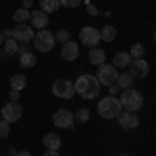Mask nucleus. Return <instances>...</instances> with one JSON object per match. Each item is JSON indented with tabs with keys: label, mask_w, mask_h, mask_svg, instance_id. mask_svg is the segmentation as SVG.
<instances>
[{
	"label": "nucleus",
	"mask_w": 156,
	"mask_h": 156,
	"mask_svg": "<svg viewBox=\"0 0 156 156\" xmlns=\"http://www.w3.org/2000/svg\"><path fill=\"white\" fill-rule=\"evenodd\" d=\"M115 37H117V27L106 25V27L100 29V40H104V42H112Z\"/></svg>",
	"instance_id": "nucleus-22"
},
{
	"label": "nucleus",
	"mask_w": 156,
	"mask_h": 156,
	"mask_svg": "<svg viewBox=\"0 0 156 156\" xmlns=\"http://www.w3.org/2000/svg\"><path fill=\"white\" fill-rule=\"evenodd\" d=\"M36 56H34V52H23V54H19V65L25 67V69H34L36 67Z\"/></svg>",
	"instance_id": "nucleus-17"
},
{
	"label": "nucleus",
	"mask_w": 156,
	"mask_h": 156,
	"mask_svg": "<svg viewBox=\"0 0 156 156\" xmlns=\"http://www.w3.org/2000/svg\"><path fill=\"white\" fill-rule=\"evenodd\" d=\"M112 62H115V67H117V69H125V67H129L131 56H129V52H117Z\"/></svg>",
	"instance_id": "nucleus-18"
},
{
	"label": "nucleus",
	"mask_w": 156,
	"mask_h": 156,
	"mask_svg": "<svg viewBox=\"0 0 156 156\" xmlns=\"http://www.w3.org/2000/svg\"><path fill=\"white\" fill-rule=\"evenodd\" d=\"M85 2H92V0H85Z\"/></svg>",
	"instance_id": "nucleus-40"
},
{
	"label": "nucleus",
	"mask_w": 156,
	"mask_h": 156,
	"mask_svg": "<svg viewBox=\"0 0 156 156\" xmlns=\"http://www.w3.org/2000/svg\"><path fill=\"white\" fill-rule=\"evenodd\" d=\"M119 156H129V154H119Z\"/></svg>",
	"instance_id": "nucleus-38"
},
{
	"label": "nucleus",
	"mask_w": 156,
	"mask_h": 156,
	"mask_svg": "<svg viewBox=\"0 0 156 156\" xmlns=\"http://www.w3.org/2000/svg\"><path fill=\"white\" fill-rule=\"evenodd\" d=\"M52 94L56 98L69 100V98L75 96V83H71L69 79H56V81L52 83Z\"/></svg>",
	"instance_id": "nucleus-7"
},
{
	"label": "nucleus",
	"mask_w": 156,
	"mask_h": 156,
	"mask_svg": "<svg viewBox=\"0 0 156 156\" xmlns=\"http://www.w3.org/2000/svg\"><path fill=\"white\" fill-rule=\"evenodd\" d=\"M75 115V123H85V121L90 119V110L87 108H79L77 112H73Z\"/></svg>",
	"instance_id": "nucleus-26"
},
{
	"label": "nucleus",
	"mask_w": 156,
	"mask_h": 156,
	"mask_svg": "<svg viewBox=\"0 0 156 156\" xmlns=\"http://www.w3.org/2000/svg\"><path fill=\"white\" fill-rule=\"evenodd\" d=\"M154 42H156V31H154Z\"/></svg>",
	"instance_id": "nucleus-39"
},
{
	"label": "nucleus",
	"mask_w": 156,
	"mask_h": 156,
	"mask_svg": "<svg viewBox=\"0 0 156 156\" xmlns=\"http://www.w3.org/2000/svg\"><path fill=\"white\" fill-rule=\"evenodd\" d=\"M15 156H31V154H29L27 150H21V152H17V154H15Z\"/></svg>",
	"instance_id": "nucleus-36"
},
{
	"label": "nucleus",
	"mask_w": 156,
	"mask_h": 156,
	"mask_svg": "<svg viewBox=\"0 0 156 156\" xmlns=\"http://www.w3.org/2000/svg\"><path fill=\"white\" fill-rule=\"evenodd\" d=\"M34 36H36V34H34V27H29V25H25V23H19L12 29V40H17V42H21V44L31 42Z\"/></svg>",
	"instance_id": "nucleus-11"
},
{
	"label": "nucleus",
	"mask_w": 156,
	"mask_h": 156,
	"mask_svg": "<svg viewBox=\"0 0 156 156\" xmlns=\"http://www.w3.org/2000/svg\"><path fill=\"white\" fill-rule=\"evenodd\" d=\"M44 156H58V152H56V150H46Z\"/></svg>",
	"instance_id": "nucleus-34"
},
{
	"label": "nucleus",
	"mask_w": 156,
	"mask_h": 156,
	"mask_svg": "<svg viewBox=\"0 0 156 156\" xmlns=\"http://www.w3.org/2000/svg\"><path fill=\"white\" fill-rule=\"evenodd\" d=\"M21 117H23V108H21L19 102L11 100V102H6V104L2 106V119H4V121L15 123V121H19Z\"/></svg>",
	"instance_id": "nucleus-8"
},
{
	"label": "nucleus",
	"mask_w": 156,
	"mask_h": 156,
	"mask_svg": "<svg viewBox=\"0 0 156 156\" xmlns=\"http://www.w3.org/2000/svg\"><path fill=\"white\" fill-rule=\"evenodd\" d=\"M2 37H4V40H11L12 37V29H4V31H2Z\"/></svg>",
	"instance_id": "nucleus-32"
},
{
	"label": "nucleus",
	"mask_w": 156,
	"mask_h": 156,
	"mask_svg": "<svg viewBox=\"0 0 156 156\" xmlns=\"http://www.w3.org/2000/svg\"><path fill=\"white\" fill-rule=\"evenodd\" d=\"M104 58H106V52H104L102 48H98V46H94V48H90L87 60H90L92 65H96V67H100V65L104 62Z\"/></svg>",
	"instance_id": "nucleus-15"
},
{
	"label": "nucleus",
	"mask_w": 156,
	"mask_h": 156,
	"mask_svg": "<svg viewBox=\"0 0 156 156\" xmlns=\"http://www.w3.org/2000/svg\"><path fill=\"white\" fill-rule=\"evenodd\" d=\"M54 42H56V37L48 29H40L34 36V46H36L37 52H50V50L54 48Z\"/></svg>",
	"instance_id": "nucleus-4"
},
{
	"label": "nucleus",
	"mask_w": 156,
	"mask_h": 156,
	"mask_svg": "<svg viewBox=\"0 0 156 156\" xmlns=\"http://www.w3.org/2000/svg\"><path fill=\"white\" fill-rule=\"evenodd\" d=\"M144 54H146V48L142 44H133L131 50H129V56L131 58H144Z\"/></svg>",
	"instance_id": "nucleus-25"
},
{
	"label": "nucleus",
	"mask_w": 156,
	"mask_h": 156,
	"mask_svg": "<svg viewBox=\"0 0 156 156\" xmlns=\"http://www.w3.org/2000/svg\"><path fill=\"white\" fill-rule=\"evenodd\" d=\"M119 125L121 129H127V131H131V129H135L137 125H140V117L135 115V112H121L119 115Z\"/></svg>",
	"instance_id": "nucleus-12"
},
{
	"label": "nucleus",
	"mask_w": 156,
	"mask_h": 156,
	"mask_svg": "<svg viewBox=\"0 0 156 156\" xmlns=\"http://www.w3.org/2000/svg\"><path fill=\"white\" fill-rule=\"evenodd\" d=\"M52 123H54V127H58V129H73V125H75V115H73L71 110H67V108H58V110L52 115Z\"/></svg>",
	"instance_id": "nucleus-6"
},
{
	"label": "nucleus",
	"mask_w": 156,
	"mask_h": 156,
	"mask_svg": "<svg viewBox=\"0 0 156 156\" xmlns=\"http://www.w3.org/2000/svg\"><path fill=\"white\" fill-rule=\"evenodd\" d=\"M4 52L6 54H19V46H17V40H4Z\"/></svg>",
	"instance_id": "nucleus-24"
},
{
	"label": "nucleus",
	"mask_w": 156,
	"mask_h": 156,
	"mask_svg": "<svg viewBox=\"0 0 156 156\" xmlns=\"http://www.w3.org/2000/svg\"><path fill=\"white\" fill-rule=\"evenodd\" d=\"M129 73H131L133 81L135 79H144L146 75L150 73V65L144 58H131V62H129Z\"/></svg>",
	"instance_id": "nucleus-9"
},
{
	"label": "nucleus",
	"mask_w": 156,
	"mask_h": 156,
	"mask_svg": "<svg viewBox=\"0 0 156 156\" xmlns=\"http://www.w3.org/2000/svg\"><path fill=\"white\" fill-rule=\"evenodd\" d=\"M29 21H31V27L34 29H46V25H48V15L42 11H31V15H29Z\"/></svg>",
	"instance_id": "nucleus-14"
},
{
	"label": "nucleus",
	"mask_w": 156,
	"mask_h": 156,
	"mask_svg": "<svg viewBox=\"0 0 156 156\" xmlns=\"http://www.w3.org/2000/svg\"><path fill=\"white\" fill-rule=\"evenodd\" d=\"M108 90H110V96H117V94H119V85H117V83H115V85H110Z\"/></svg>",
	"instance_id": "nucleus-31"
},
{
	"label": "nucleus",
	"mask_w": 156,
	"mask_h": 156,
	"mask_svg": "<svg viewBox=\"0 0 156 156\" xmlns=\"http://www.w3.org/2000/svg\"><path fill=\"white\" fill-rule=\"evenodd\" d=\"M56 40H58L60 44H67V42H69V40H71V34H69V29H60L58 34H56Z\"/></svg>",
	"instance_id": "nucleus-27"
},
{
	"label": "nucleus",
	"mask_w": 156,
	"mask_h": 156,
	"mask_svg": "<svg viewBox=\"0 0 156 156\" xmlns=\"http://www.w3.org/2000/svg\"><path fill=\"white\" fill-rule=\"evenodd\" d=\"M79 40H81L83 46L94 48V46H98V42H100V31H98L96 27H83L79 31Z\"/></svg>",
	"instance_id": "nucleus-10"
},
{
	"label": "nucleus",
	"mask_w": 156,
	"mask_h": 156,
	"mask_svg": "<svg viewBox=\"0 0 156 156\" xmlns=\"http://www.w3.org/2000/svg\"><path fill=\"white\" fill-rule=\"evenodd\" d=\"M25 85H27V79H25V75H12V77H11V90H17V92H21Z\"/></svg>",
	"instance_id": "nucleus-23"
},
{
	"label": "nucleus",
	"mask_w": 156,
	"mask_h": 156,
	"mask_svg": "<svg viewBox=\"0 0 156 156\" xmlns=\"http://www.w3.org/2000/svg\"><path fill=\"white\" fill-rule=\"evenodd\" d=\"M121 106L125 108V110H129V112H135V110H140V108L144 106V96H142V92H137V90H123V94L119 98Z\"/></svg>",
	"instance_id": "nucleus-3"
},
{
	"label": "nucleus",
	"mask_w": 156,
	"mask_h": 156,
	"mask_svg": "<svg viewBox=\"0 0 156 156\" xmlns=\"http://www.w3.org/2000/svg\"><path fill=\"white\" fill-rule=\"evenodd\" d=\"M100 87H102V85H100L96 75L83 73V75L75 81V94L85 98V100H94L96 96H100Z\"/></svg>",
	"instance_id": "nucleus-1"
},
{
	"label": "nucleus",
	"mask_w": 156,
	"mask_h": 156,
	"mask_svg": "<svg viewBox=\"0 0 156 156\" xmlns=\"http://www.w3.org/2000/svg\"><path fill=\"white\" fill-rule=\"evenodd\" d=\"M44 146H46V150H56V152H58L60 137L56 133H48V135H44Z\"/></svg>",
	"instance_id": "nucleus-16"
},
{
	"label": "nucleus",
	"mask_w": 156,
	"mask_h": 156,
	"mask_svg": "<svg viewBox=\"0 0 156 156\" xmlns=\"http://www.w3.org/2000/svg\"><path fill=\"white\" fill-rule=\"evenodd\" d=\"M29 15H31V11H27V9H17V11L12 12V19H15V23L19 25V23H27L29 21Z\"/></svg>",
	"instance_id": "nucleus-21"
},
{
	"label": "nucleus",
	"mask_w": 156,
	"mask_h": 156,
	"mask_svg": "<svg viewBox=\"0 0 156 156\" xmlns=\"http://www.w3.org/2000/svg\"><path fill=\"white\" fill-rule=\"evenodd\" d=\"M60 56L67 60V62L77 60V56H79V44L73 42V40H69L67 44H62V48H60Z\"/></svg>",
	"instance_id": "nucleus-13"
},
{
	"label": "nucleus",
	"mask_w": 156,
	"mask_h": 156,
	"mask_svg": "<svg viewBox=\"0 0 156 156\" xmlns=\"http://www.w3.org/2000/svg\"><path fill=\"white\" fill-rule=\"evenodd\" d=\"M121 112H123V106L117 96H104L98 102V115L102 119H119Z\"/></svg>",
	"instance_id": "nucleus-2"
},
{
	"label": "nucleus",
	"mask_w": 156,
	"mask_h": 156,
	"mask_svg": "<svg viewBox=\"0 0 156 156\" xmlns=\"http://www.w3.org/2000/svg\"><path fill=\"white\" fill-rule=\"evenodd\" d=\"M79 4H81V0H60V6H67V9H75Z\"/></svg>",
	"instance_id": "nucleus-29"
},
{
	"label": "nucleus",
	"mask_w": 156,
	"mask_h": 156,
	"mask_svg": "<svg viewBox=\"0 0 156 156\" xmlns=\"http://www.w3.org/2000/svg\"><path fill=\"white\" fill-rule=\"evenodd\" d=\"M9 96H11V100L17 102V100H19V92H17V90H11V94H9Z\"/></svg>",
	"instance_id": "nucleus-33"
},
{
	"label": "nucleus",
	"mask_w": 156,
	"mask_h": 156,
	"mask_svg": "<svg viewBox=\"0 0 156 156\" xmlns=\"http://www.w3.org/2000/svg\"><path fill=\"white\" fill-rule=\"evenodd\" d=\"M9 133H11V123L9 121H0V137H9Z\"/></svg>",
	"instance_id": "nucleus-28"
},
{
	"label": "nucleus",
	"mask_w": 156,
	"mask_h": 156,
	"mask_svg": "<svg viewBox=\"0 0 156 156\" xmlns=\"http://www.w3.org/2000/svg\"><path fill=\"white\" fill-rule=\"evenodd\" d=\"M133 83V77H131V73L127 71V73H121L119 77H117V85H119V90H129Z\"/></svg>",
	"instance_id": "nucleus-20"
},
{
	"label": "nucleus",
	"mask_w": 156,
	"mask_h": 156,
	"mask_svg": "<svg viewBox=\"0 0 156 156\" xmlns=\"http://www.w3.org/2000/svg\"><path fill=\"white\" fill-rule=\"evenodd\" d=\"M96 77H98V81H100V85H106V87H110V85L117 83L119 73H117V67H115V65H106V62H102V65L98 67Z\"/></svg>",
	"instance_id": "nucleus-5"
},
{
	"label": "nucleus",
	"mask_w": 156,
	"mask_h": 156,
	"mask_svg": "<svg viewBox=\"0 0 156 156\" xmlns=\"http://www.w3.org/2000/svg\"><path fill=\"white\" fill-rule=\"evenodd\" d=\"M85 9H87V12H90L92 17H96V15H98V9L92 4V2H85Z\"/></svg>",
	"instance_id": "nucleus-30"
},
{
	"label": "nucleus",
	"mask_w": 156,
	"mask_h": 156,
	"mask_svg": "<svg viewBox=\"0 0 156 156\" xmlns=\"http://www.w3.org/2000/svg\"><path fill=\"white\" fill-rule=\"evenodd\" d=\"M40 9L46 12H56L60 9V0H40Z\"/></svg>",
	"instance_id": "nucleus-19"
},
{
	"label": "nucleus",
	"mask_w": 156,
	"mask_h": 156,
	"mask_svg": "<svg viewBox=\"0 0 156 156\" xmlns=\"http://www.w3.org/2000/svg\"><path fill=\"white\" fill-rule=\"evenodd\" d=\"M34 4V0H23V9H29Z\"/></svg>",
	"instance_id": "nucleus-35"
},
{
	"label": "nucleus",
	"mask_w": 156,
	"mask_h": 156,
	"mask_svg": "<svg viewBox=\"0 0 156 156\" xmlns=\"http://www.w3.org/2000/svg\"><path fill=\"white\" fill-rule=\"evenodd\" d=\"M4 44V37H2V31H0V46Z\"/></svg>",
	"instance_id": "nucleus-37"
}]
</instances>
